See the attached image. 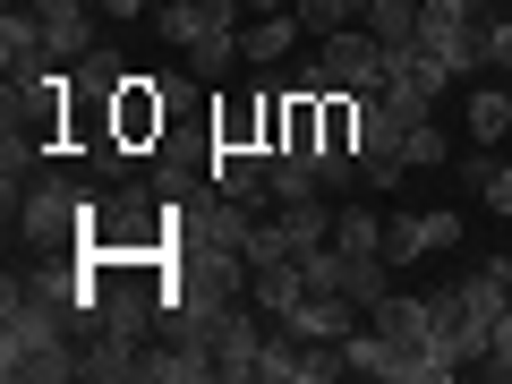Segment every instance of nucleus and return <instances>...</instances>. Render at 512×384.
<instances>
[{"mask_svg": "<svg viewBox=\"0 0 512 384\" xmlns=\"http://www.w3.org/2000/svg\"><path fill=\"white\" fill-rule=\"evenodd\" d=\"M9 214H18V239L35 256H60V248H77V239L94 231V188L69 180V171H35Z\"/></svg>", "mask_w": 512, "mask_h": 384, "instance_id": "obj_1", "label": "nucleus"}, {"mask_svg": "<svg viewBox=\"0 0 512 384\" xmlns=\"http://www.w3.org/2000/svg\"><path fill=\"white\" fill-rule=\"evenodd\" d=\"M402 111H384V94H359V146H350V163H359V188H402Z\"/></svg>", "mask_w": 512, "mask_h": 384, "instance_id": "obj_2", "label": "nucleus"}, {"mask_svg": "<svg viewBox=\"0 0 512 384\" xmlns=\"http://www.w3.org/2000/svg\"><path fill=\"white\" fill-rule=\"evenodd\" d=\"M461 248V214L453 205H427V214H384V265L402 274L419 256H453Z\"/></svg>", "mask_w": 512, "mask_h": 384, "instance_id": "obj_3", "label": "nucleus"}, {"mask_svg": "<svg viewBox=\"0 0 512 384\" xmlns=\"http://www.w3.org/2000/svg\"><path fill=\"white\" fill-rule=\"evenodd\" d=\"M325 77H333V94H376L384 86V43L367 35V26H342V35H325Z\"/></svg>", "mask_w": 512, "mask_h": 384, "instance_id": "obj_4", "label": "nucleus"}, {"mask_svg": "<svg viewBox=\"0 0 512 384\" xmlns=\"http://www.w3.org/2000/svg\"><path fill=\"white\" fill-rule=\"evenodd\" d=\"M427 316H436V342L453 350L461 367L487 359V316L470 308V291H461V282H436V291H427Z\"/></svg>", "mask_w": 512, "mask_h": 384, "instance_id": "obj_5", "label": "nucleus"}, {"mask_svg": "<svg viewBox=\"0 0 512 384\" xmlns=\"http://www.w3.org/2000/svg\"><path fill=\"white\" fill-rule=\"evenodd\" d=\"M239 9H248V0H154V35L163 43H205V35H239Z\"/></svg>", "mask_w": 512, "mask_h": 384, "instance_id": "obj_6", "label": "nucleus"}, {"mask_svg": "<svg viewBox=\"0 0 512 384\" xmlns=\"http://www.w3.org/2000/svg\"><path fill=\"white\" fill-rule=\"evenodd\" d=\"M0 60H9V77H35L43 60H52V43H43V18H35V0H9V9H0Z\"/></svg>", "mask_w": 512, "mask_h": 384, "instance_id": "obj_7", "label": "nucleus"}, {"mask_svg": "<svg viewBox=\"0 0 512 384\" xmlns=\"http://www.w3.org/2000/svg\"><path fill=\"white\" fill-rule=\"evenodd\" d=\"M111 137H120V146L163 137V94H154V77H128V86L111 94Z\"/></svg>", "mask_w": 512, "mask_h": 384, "instance_id": "obj_8", "label": "nucleus"}, {"mask_svg": "<svg viewBox=\"0 0 512 384\" xmlns=\"http://www.w3.org/2000/svg\"><path fill=\"white\" fill-rule=\"evenodd\" d=\"M256 350H265L256 316H248V308H222V325H214V376L248 384V376H256Z\"/></svg>", "mask_w": 512, "mask_h": 384, "instance_id": "obj_9", "label": "nucleus"}, {"mask_svg": "<svg viewBox=\"0 0 512 384\" xmlns=\"http://www.w3.org/2000/svg\"><path fill=\"white\" fill-rule=\"evenodd\" d=\"M308 291V256H282V265H248V308L256 316H291Z\"/></svg>", "mask_w": 512, "mask_h": 384, "instance_id": "obj_10", "label": "nucleus"}, {"mask_svg": "<svg viewBox=\"0 0 512 384\" xmlns=\"http://www.w3.org/2000/svg\"><path fill=\"white\" fill-rule=\"evenodd\" d=\"M265 163H274V146H214L205 154V180L222 197H265Z\"/></svg>", "mask_w": 512, "mask_h": 384, "instance_id": "obj_11", "label": "nucleus"}, {"mask_svg": "<svg viewBox=\"0 0 512 384\" xmlns=\"http://www.w3.org/2000/svg\"><path fill=\"white\" fill-rule=\"evenodd\" d=\"M367 325H376L384 342H436V316H427V291H384L376 308H367Z\"/></svg>", "mask_w": 512, "mask_h": 384, "instance_id": "obj_12", "label": "nucleus"}, {"mask_svg": "<svg viewBox=\"0 0 512 384\" xmlns=\"http://www.w3.org/2000/svg\"><path fill=\"white\" fill-rule=\"evenodd\" d=\"M86 9H94V0H35V18H43V43H52V60H86V52H94Z\"/></svg>", "mask_w": 512, "mask_h": 384, "instance_id": "obj_13", "label": "nucleus"}, {"mask_svg": "<svg viewBox=\"0 0 512 384\" xmlns=\"http://www.w3.org/2000/svg\"><path fill=\"white\" fill-rule=\"evenodd\" d=\"M205 376H214V350L205 342H171V333L146 342V384H205Z\"/></svg>", "mask_w": 512, "mask_h": 384, "instance_id": "obj_14", "label": "nucleus"}, {"mask_svg": "<svg viewBox=\"0 0 512 384\" xmlns=\"http://www.w3.org/2000/svg\"><path fill=\"white\" fill-rule=\"evenodd\" d=\"M333 214H342V205H333V197H291V205H274L282 239H291L299 256H308V248H325V239H333Z\"/></svg>", "mask_w": 512, "mask_h": 384, "instance_id": "obj_15", "label": "nucleus"}, {"mask_svg": "<svg viewBox=\"0 0 512 384\" xmlns=\"http://www.w3.org/2000/svg\"><path fill=\"white\" fill-rule=\"evenodd\" d=\"M299 43V9H274V18H256V26H239V60H256V69H274L282 52Z\"/></svg>", "mask_w": 512, "mask_h": 384, "instance_id": "obj_16", "label": "nucleus"}, {"mask_svg": "<svg viewBox=\"0 0 512 384\" xmlns=\"http://www.w3.org/2000/svg\"><path fill=\"white\" fill-rule=\"evenodd\" d=\"M470 137L478 146H512V86H470Z\"/></svg>", "mask_w": 512, "mask_h": 384, "instance_id": "obj_17", "label": "nucleus"}, {"mask_svg": "<svg viewBox=\"0 0 512 384\" xmlns=\"http://www.w3.org/2000/svg\"><path fill=\"white\" fill-rule=\"evenodd\" d=\"M333 248H350V256H384V214H367L359 197L333 214Z\"/></svg>", "mask_w": 512, "mask_h": 384, "instance_id": "obj_18", "label": "nucleus"}, {"mask_svg": "<svg viewBox=\"0 0 512 384\" xmlns=\"http://www.w3.org/2000/svg\"><path fill=\"white\" fill-rule=\"evenodd\" d=\"M419 9H427V0H367V35H376V43H419Z\"/></svg>", "mask_w": 512, "mask_h": 384, "instance_id": "obj_19", "label": "nucleus"}, {"mask_svg": "<svg viewBox=\"0 0 512 384\" xmlns=\"http://www.w3.org/2000/svg\"><path fill=\"white\" fill-rule=\"evenodd\" d=\"M231 69H239V35H205V43H188V86H222Z\"/></svg>", "mask_w": 512, "mask_h": 384, "instance_id": "obj_20", "label": "nucleus"}, {"mask_svg": "<svg viewBox=\"0 0 512 384\" xmlns=\"http://www.w3.org/2000/svg\"><path fill=\"white\" fill-rule=\"evenodd\" d=\"M77 86H86V103H111V94L128 86V69H120V52H103V43H94V52L77 60Z\"/></svg>", "mask_w": 512, "mask_h": 384, "instance_id": "obj_21", "label": "nucleus"}, {"mask_svg": "<svg viewBox=\"0 0 512 384\" xmlns=\"http://www.w3.org/2000/svg\"><path fill=\"white\" fill-rule=\"evenodd\" d=\"M402 163H410V171L453 163V146H444V128H436V120H410V128H402Z\"/></svg>", "mask_w": 512, "mask_h": 384, "instance_id": "obj_22", "label": "nucleus"}, {"mask_svg": "<svg viewBox=\"0 0 512 384\" xmlns=\"http://www.w3.org/2000/svg\"><path fill=\"white\" fill-rule=\"evenodd\" d=\"M359 18H367V0H299V26H316V35H342Z\"/></svg>", "mask_w": 512, "mask_h": 384, "instance_id": "obj_23", "label": "nucleus"}, {"mask_svg": "<svg viewBox=\"0 0 512 384\" xmlns=\"http://www.w3.org/2000/svg\"><path fill=\"white\" fill-rule=\"evenodd\" d=\"M239 256H248V265H282V256H299V248L282 239V222H256V231H248V248H239Z\"/></svg>", "mask_w": 512, "mask_h": 384, "instance_id": "obj_24", "label": "nucleus"}, {"mask_svg": "<svg viewBox=\"0 0 512 384\" xmlns=\"http://www.w3.org/2000/svg\"><path fill=\"white\" fill-rule=\"evenodd\" d=\"M478 367H487L495 384H512V308L495 316V333H487V359H478Z\"/></svg>", "mask_w": 512, "mask_h": 384, "instance_id": "obj_25", "label": "nucleus"}, {"mask_svg": "<svg viewBox=\"0 0 512 384\" xmlns=\"http://www.w3.org/2000/svg\"><path fill=\"white\" fill-rule=\"evenodd\" d=\"M487 60L512 77V9H504V18H487Z\"/></svg>", "mask_w": 512, "mask_h": 384, "instance_id": "obj_26", "label": "nucleus"}, {"mask_svg": "<svg viewBox=\"0 0 512 384\" xmlns=\"http://www.w3.org/2000/svg\"><path fill=\"white\" fill-rule=\"evenodd\" d=\"M478 197H487V205H495V214H504V222H512V154H504V163H495V180H487V188H478Z\"/></svg>", "mask_w": 512, "mask_h": 384, "instance_id": "obj_27", "label": "nucleus"}, {"mask_svg": "<svg viewBox=\"0 0 512 384\" xmlns=\"http://www.w3.org/2000/svg\"><path fill=\"white\" fill-rule=\"evenodd\" d=\"M495 154V146H487ZM487 154H453V171H461V188H487L495 180V163H487Z\"/></svg>", "mask_w": 512, "mask_h": 384, "instance_id": "obj_28", "label": "nucleus"}, {"mask_svg": "<svg viewBox=\"0 0 512 384\" xmlns=\"http://www.w3.org/2000/svg\"><path fill=\"white\" fill-rule=\"evenodd\" d=\"M94 9H103V18H146L154 0H94Z\"/></svg>", "mask_w": 512, "mask_h": 384, "instance_id": "obj_29", "label": "nucleus"}, {"mask_svg": "<svg viewBox=\"0 0 512 384\" xmlns=\"http://www.w3.org/2000/svg\"><path fill=\"white\" fill-rule=\"evenodd\" d=\"M495 265H504V282H512V239H504V256H495Z\"/></svg>", "mask_w": 512, "mask_h": 384, "instance_id": "obj_30", "label": "nucleus"}, {"mask_svg": "<svg viewBox=\"0 0 512 384\" xmlns=\"http://www.w3.org/2000/svg\"><path fill=\"white\" fill-rule=\"evenodd\" d=\"M504 154H512V146H504Z\"/></svg>", "mask_w": 512, "mask_h": 384, "instance_id": "obj_31", "label": "nucleus"}]
</instances>
